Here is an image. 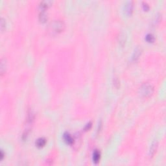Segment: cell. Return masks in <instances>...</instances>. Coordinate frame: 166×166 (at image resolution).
Here are the masks:
<instances>
[{
  "label": "cell",
  "instance_id": "4",
  "mask_svg": "<svg viewBox=\"0 0 166 166\" xmlns=\"http://www.w3.org/2000/svg\"><path fill=\"white\" fill-rule=\"evenodd\" d=\"M141 52H142V49L141 48L138 47V48H136L132 54V62H136L139 59L140 57L141 56Z\"/></svg>",
  "mask_w": 166,
  "mask_h": 166
},
{
  "label": "cell",
  "instance_id": "3",
  "mask_svg": "<svg viewBox=\"0 0 166 166\" xmlns=\"http://www.w3.org/2000/svg\"><path fill=\"white\" fill-rule=\"evenodd\" d=\"M52 4V2L50 0H44L40 2L39 9L41 11H45L48 8H49Z\"/></svg>",
  "mask_w": 166,
  "mask_h": 166
},
{
  "label": "cell",
  "instance_id": "17",
  "mask_svg": "<svg viewBox=\"0 0 166 166\" xmlns=\"http://www.w3.org/2000/svg\"><path fill=\"white\" fill-rule=\"evenodd\" d=\"M143 6H144V8L145 11H147V10H148L149 9V6L148 5L147 3H145V2H144V3H143Z\"/></svg>",
  "mask_w": 166,
  "mask_h": 166
},
{
  "label": "cell",
  "instance_id": "18",
  "mask_svg": "<svg viewBox=\"0 0 166 166\" xmlns=\"http://www.w3.org/2000/svg\"><path fill=\"white\" fill-rule=\"evenodd\" d=\"M3 158H4V153H3V151H1V159L2 160L3 159Z\"/></svg>",
  "mask_w": 166,
  "mask_h": 166
},
{
  "label": "cell",
  "instance_id": "7",
  "mask_svg": "<svg viewBox=\"0 0 166 166\" xmlns=\"http://www.w3.org/2000/svg\"><path fill=\"white\" fill-rule=\"evenodd\" d=\"M133 2L132 1L128 2L125 5V12L128 15H130L132 12Z\"/></svg>",
  "mask_w": 166,
  "mask_h": 166
},
{
  "label": "cell",
  "instance_id": "6",
  "mask_svg": "<svg viewBox=\"0 0 166 166\" xmlns=\"http://www.w3.org/2000/svg\"><path fill=\"white\" fill-rule=\"evenodd\" d=\"M157 147H158V142L156 141H154L153 144H151L150 147V150H149V156H153L156 152Z\"/></svg>",
  "mask_w": 166,
  "mask_h": 166
},
{
  "label": "cell",
  "instance_id": "16",
  "mask_svg": "<svg viewBox=\"0 0 166 166\" xmlns=\"http://www.w3.org/2000/svg\"><path fill=\"white\" fill-rule=\"evenodd\" d=\"M114 86L116 88H118L120 86V81L117 78H115L114 81Z\"/></svg>",
  "mask_w": 166,
  "mask_h": 166
},
{
  "label": "cell",
  "instance_id": "11",
  "mask_svg": "<svg viewBox=\"0 0 166 166\" xmlns=\"http://www.w3.org/2000/svg\"><path fill=\"white\" fill-rule=\"evenodd\" d=\"M118 42L121 46H123L126 42V36L123 33H121L118 36Z\"/></svg>",
  "mask_w": 166,
  "mask_h": 166
},
{
  "label": "cell",
  "instance_id": "14",
  "mask_svg": "<svg viewBox=\"0 0 166 166\" xmlns=\"http://www.w3.org/2000/svg\"><path fill=\"white\" fill-rule=\"evenodd\" d=\"M145 39L148 42H154L155 38H154V35H152V34H148L145 37Z\"/></svg>",
  "mask_w": 166,
  "mask_h": 166
},
{
  "label": "cell",
  "instance_id": "13",
  "mask_svg": "<svg viewBox=\"0 0 166 166\" xmlns=\"http://www.w3.org/2000/svg\"><path fill=\"white\" fill-rule=\"evenodd\" d=\"M161 14L160 13H157L156 14H155L154 18L153 20V25H156L158 24V23L159 22L160 18L162 16H160Z\"/></svg>",
  "mask_w": 166,
  "mask_h": 166
},
{
  "label": "cell",
  "instance_id": "15",
  "mask_svg": "<svg viewBox=\"0 0 166 166\" xmlns=\"http://www.w3.org/2000/svg\"><path fill=\"white\" fill-rule=\"evenodd\" d=\"M0 24H1V30H2V31L3 32V31L5 29V27H6L5 20L3 18H1V23H0Z\"/></svg>",
  "mask_w": 166,
  "mask_h": 166
},
{
  "label": "cell",
  "instance_id": "8",
  "mask_svg": "<svg viewBox=\"0 0 166 166\" xmlns=\"http://www.w3.org/2000/svg\"><path fill=\"white\" fill-rule=\"evenodd\" d=\"M6 67H7V62L5 59H1V63H0V72H1V75H3L6 71Z\"/></svg>",
  "mask_w": 166,
  "mask_h": 166
},
{
  "label": "cell",
  "instance_id": "10",
  "mask_svg": "<svg viewBox=\"0 0 166 166\" xmlns=\"http://www.w3.org/2000/svg\"><path fill=\"white\" fill-rule=\"evenodd\" d=\"M46 144V140L44 138H38L36 141V145L38 147H43Z\"/></svg>",
  "mask_w": 166,
  "mask_h": 166
},
{
  "label": "cell",
  "instance_id": "2",
  "mask_svg": "<svg viewBox=\"0 0 166 166\" xmlns=\"http://www.w3.org/2000/svg\"><path fill=\"white\" fill-rule=\"evenodd\" d=\"M154 86L149 82H145L140 86L139 92L140 94L144 97H149L153 95L154 92Z\"/></svg>",
  "mask_w": 166,
  "mask_h": 166
},
{
  "label": "cell",
  "instance_id": "1",
  "mask_svg": "<svg viewBox=\"0 0 166 166\" xmlns=\"http://www.w3.org/2000/svg\"><path fill=\"white\" fill-rule=\"evenodd\" d=\"M64 28H65V24L64 21L61 20H54L49 25V32L51 33L53 35H56L62 32Z\"/></svg>",
  "mask_w": 166,
  "mask_h": 166
},
{
  "label": "cell",
  "instance_id": "9",
  "mask_svg": "<svg viewBox=\"0 0 166 166\" xmlns=\"http://www.w3.org/2000/svg\"><path fill=\"white\" fill-rule=\"evenodd\" d=\"M100 158H101V153L99 151L96 150L93 154V160L95 163H97L99 162Z\"/></svg>",
  "mask_w": 166,
  "mask_h": 166
},
{
  "label": "cell",
  "instance_id": "5",
  "mask_svg": "<svg viewBox=\"0 0 166 166\" xmlns=\"http://www.w3.org/2000/svg\"><path fill=\"white\" fill-rule=\"evenodd\" d=\"M64 139L66 142L67 144H69V145H72V144H73V142H74V139H73V138L72 136V135L68 132L64 133Z\"/></svg>",
  "mask_w": 166,
  "mask_h": 166
},
{
  "label": "cell",
  "instance_id": "12",
  "mask_svg": "<svg viewBox=\"0 0 166 166\" xmlns=\"http://www.w3.org/2000/svg\"><path fill=\"white\" fill-rule=\"evenodd\" d=\"M48 16H47L45 11H41L40 14H39V20L42 23H45L47 21V20H48Z\"/></svg>",
  "mask_w": 166,
  "mask_h": 166
}]
</instances>
